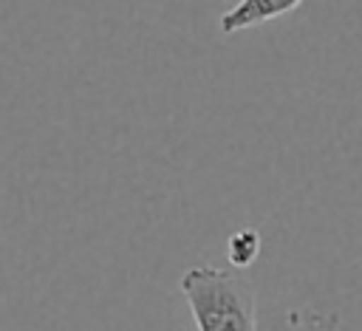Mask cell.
Masks as SVG:
<instances>
[{
  "mask_svg": "<svg viewBox=\"0 0 362 331\" xmlns=\"http://www.w3.org/2000/svg\"><path fill=\"white\" fill-rule=\"evenodd\" d=\"M178 289L198 331H257L255 286L240 269L189 266Z\"/></svg>",
  "mask_w": 362,
  "mask_h": 331,
  "instance_id": "cell-1",
  "label": "cell"
},
{
  "mask_svg": "<svg viewBox=\"0 0 362 331\" xmlns=\"http://www.w3.org/2000/svg\"><path fill=\"white\" fill-rule=\"evenodd\" d=\"M260 255V232L246 226V229H238L229 235L226 240V260L232 269H249Z\"/></svg>",
  "mask_w": 362,
  "mask_h": 331,
  "instance_id": "cell-3",
  "label": "cell"
},
{
  "mask_svg": "<svg viewBox=\"0 0 362 331\" xmlns=\"http://www.w3.org/2000/svg\"><path fill=\"white\" fill-rule=\"evenodd\" d=\"M297 6H303V0H238L232 8L221 14V34H238L243 28L272 23L294 11Z\"/></svg>",
  "mask_w": 362,
  "mask_h": 331,
  "instance_id": "cell-2",
  "label": "cell"
}]
</instances>
